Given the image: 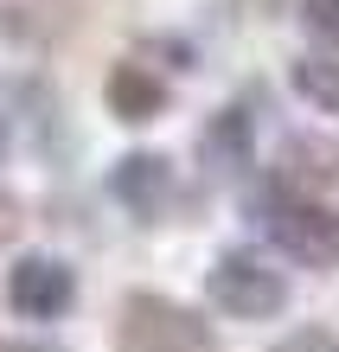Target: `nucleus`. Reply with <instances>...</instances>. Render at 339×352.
<instances>
[{
  "label": "nucleus",
  "instance_id": "8",
  "mask_svg": "<svg viewBox=\"0 0 339 352\" xmlns=\"http://www.w3.org/2000/svg\"><path fill=\"white\" fill-rule=\"evenodd\" d=\"M301 26L320 38V45L339 52V0H301Z\"/></svg>",
  "mask_w": 339,
  "mask_h": 352
},
{
  "label": "nucleus",
  "instance_id": "6",
  "mask_svg": "<svg viewBox=\"0 0 339 352\" xmlns=\"http://www.w3.org/2000/svg\"><path fill=\"white\" fill-rule=\"evenodd\" d=\"M109 109L122 116V122H154L160 109H166V84L147 65H116L109 71Z\"/></svg>",
  "mask_w": 339,
  "mask_h": 352
},
{
  "label": "nucleus",
  "instance_id": "3",
  "mask_svg": "<svg viewBox=\"0 0 339 352\" xmlns=\"http://www.w3.org/2000/svg\"><path fill=\"white\" fill-rule=\"evenodd\" d=\"M269 237L307 269H339V212L320 199H275L269 205Z\"/></svg>",
  "mask_w": 339,
  "mask_h": 352
},
{
  "label": "nucleus",
  "instance_id": "5",
  "mask_svg": "<svg viewBox=\"0 0 339 352\" xmlns=\"http://www.w3.org/2000/svg\"><path fill=\"white\" fill-rule=\"evenodd\" d=\"M116 199L129 205L135 218H166V205H173V167H166L160 154H129L116 167Z\"/></svg>",
  "mask_w": 339,
  "mask_h": 352
},
{
  "label": "nucleus",
  "instance_id": "7",
  "mask_svg": "<svg viewBox=\"0 0 339 352\" xmlns=\"http://www.w3.org/2000/svg\"><path fill=\"white\" fill-rule=\"evenodd\" d=\"M288 77L320 116H339V58H294Z\"/></svg>",
  "mask_w": 339,
  "mask_h": 352
},
{
  "label": "nucleus",
  "instance_id": "4",
  "mask_svg": "<svg viewBox=\"0 0 339 352\" xmlns=\"http://www.w3.org/2000/svg\"><path fill=\"white\" fill-rule=\"evenodd\" d=\"M7 301L19 320H65L77 301V276L58 256H19L7 276Z\"/></svg>",
  "mask_w": 339,
  "mask_h": 352
},
{
  "label": "nucleus",
  "instance_id": "10",
  "mask_svg": "<svg viewBox=\"0 0 339 352\" xmlns=\"http://www.w3.org/2000/svg\"><path fill=\"white\" fill-rule=\"evenodd\" d=\"M243 7H250V19H269L275 7H282V0H243Z\"/></svg>",
  "mask_w": 339,
  "mask_h": 352
},
{
  "label": "nucleus",
  "instance_id": "9",
  "mask_svg": "<svg viewBox=\"0 0 339 352\" xmlns=\"http://www.w3.org/2000/svg\"><path fill=\"white\" fill-rule=\"evenodd\" d=\"M269 352H339L333 333H320V327H307V333H288L282 346H269Z\"/></svg>",
  "mask_w": 339,
  "mask_h": 352
},
{
  "label": "nucleus",
  "instance_id": "2",
  "mask_svg": "<svg viewBox=\"0 0 339 352\" xmlns=\"http://www.w3.org/2000/svg\"><path fill=\"white\" fill-rule=\"evenodd\" d=\"M211 301L230 320H269V314L288 307V282H282V269L256 263L250 250H224L211 263Z\"/></svg>",
  "mask_w": 339,
  "mask_h": 352
},
{
  "label": "nucleus",
  "instance_id": "12",
  "mask_svg": "<svg viewBox=\"0 0 339 352\" xmlns=\"http://www.w3.org/2000/svg\"><path fill=\"white\" fill-rule=\"evenodd\" d=\"M0 154H7V116H0Z\"/></svg>",
  "mask_w": 339,
  "mask_h": 352
},
{
  "label": "nucleus",
  "instance_id": "1",
  "mask_svg": "<svg viewBox=\"0 0 339 352\" xmlns=\"http://www.w3.org/2000/svg\"><path fill=\"white\" fill-rule=\"evenodd\" d=\"M116 346L122 352H224L199 307H186L173 295H147V288H135V295L122 301Z\"/></svg>",
  "mask_w": 339,
  "mask_h": 352
},
{
  "label": "nucleus",
  "instance_id": "11",
  "mask_svg": "<svg viewBox=\"0 0 339 352\" xmlns=\"http://www.w3.org/2000/svg\"><path fill=\"white\" fill-rule=\"evenodd\" d=\"M7 352H52V346H7Z\"/></svg>",
  "mask_w": 339,
  "mask_h": 352
}]
</instances>
